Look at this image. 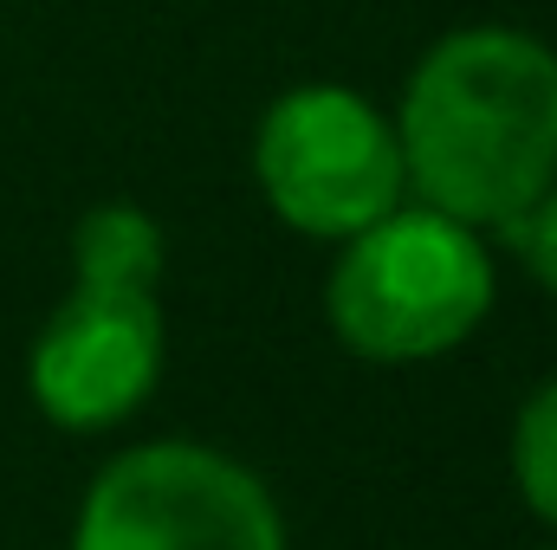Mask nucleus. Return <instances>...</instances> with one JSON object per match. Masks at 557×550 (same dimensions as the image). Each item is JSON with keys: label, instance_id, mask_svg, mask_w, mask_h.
I'll list each match as a JSON object with an SVG mask.
<instances>
[{"label": "nucleus", "instance_id": "8", "mask_svg": "<svg viewBox=\"0 0 557 550\" xmlns=\"http://www.w3.org/2000/svg\"><path fill=\"white\" fill-rule=\"evenodd\" d=\"M499 240H506V247L519 253V266H525V273L557 298V182L532 201V208H525V214H519V221H506V227H499Z\"/></svg>", "mask_w": 557, "mask_h": 550}, {"label": "nucleus", "instance_id": "1", "mask_svg": "<svg viewBox=\"0 0 557 550\" xmlns=\"http://www.w3.org/2000/svg\"><path fill=\"white\" fill-rule=\"evenodd\" d=\"M396 142L409 195L499 234L557 182V52L519 26H454L416 59Z\"/></svg>", "mask_w": 557, "mask_h": 550}, {"label": "nucleus", "instance_id": "5", "mask_svg": "<svg viewBox=\"0 0 557 550\" xmlns=\"http://www.w3.org/2000/svg\"><path fill=\"white\" fill-rule=\"evenodd\" d=\"M169 363V317L156 291L72 285L26 350L33 409L65 434H111L156 396Z\"/></svg>", "mask_w": 557, "mask_h": 550}, {"label": "nucleus", "instance_id": "4", "mask_svg": "<svg viewBox=\"0 0 557 550\" xmlns=\"http://www.w3.org/2000/svg\"><path fill=\"white\" fill-rule=\"evenodd\" d=\"M72 550H285V512L208 440H137L85 486Z\"/></svg>", "mask_w": 557, "mask_h": 550}, {"label": "nucleus", "instance_id": "7", "mask_svg": "<svg viewBox=\"0 0 557 550\" xmlns=\"http://www.w3.org/2000/svg\"><path fill=\"white\" fill-rule=\"evenodd\" d=\"M506 460H512V486H519L525 512H532L545 532H557V376L539 383V389L519 402Z\"/></svg>", "mask_w": 557, "mask_h": 550}, {"label": "nucleus", "instance_id": "6", "mask_svg": "<svg viewBox=\"0 0 557 550\" xmlns=\"http://www.w3.org/2000/svg\"><path fill=\"white\" fill-rule=\"evenodd\" d=\"M169 240L162 221L137 201H98L72 227V278L91 291H162Z\"/></svg>", "mask_w": 557, "mask_h": 550}, {"label": "nucleus", "instance_id": "2", "mask_svg": "<svg viewBox=\"0 0 557 550\" xmlns=\"http://www.w3.org/2000/svg\"><path fill=\"white\" fill-rule=\"evenodd\" d=\"M493 298H499V273L486 234L428 201H403L363 234L337 240V260L324 278L331 337L383 370L454 357L493 317Z\"/></svg>", "mask_w": 557, "mask_h": 550}, {"label": "nucleus", "instance_id": "3", "mask_svg": "<svg viewBox=\"0 0 557 550\" xmlns=\"http://www.w3.org/2000/svg\"><path fill=\"white\" fill-rule=\"evenodd\" d=\"M260 201L305 240H350L409 201L396 117L350 85H292L253 130Z\"/></svg>", "mask_w": 557, "mask_h": 550}, {"label": "nucleus", "instance_id": "9", "mask_svg": "<svg viewBox=\"0 0 557 550\" xmlns=\"http://www.w3.org/2000/svg\"><path fill=\"white\" fill-rule=\"evenodd\" d=\"M539 550H557V532H552V538H545V545H539Z\"/></svg>", "mask_w": 557, "mask_h": 550}]
</instances>
